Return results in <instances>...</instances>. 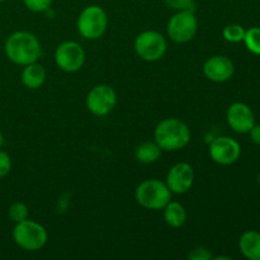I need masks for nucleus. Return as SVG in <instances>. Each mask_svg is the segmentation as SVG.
<instances>
[{
	"mask_svg": "<svg viewBox=\"0 0 260 260\" xmlns=\"http://www.w3.org/2000/svg\"><path fill=\"white\" fill-rule=\"evenodd\" d=\"M208 152L216 164L226 167L238 161L241 155V146L236 140L229 136H221L211 142Z\"/></svg>",
	"mask_w": 260,
	"mask_h": 260,
	"instance_id": "9d476101",
	"label": "nucleus"
},
{
	"mask_svg": "<svg viewBox=\"0 0 260 260\" xmlns=\"http://www.w3.org/2000/svg\"><path fill=\"white\" fill-rule=\"evenodd\" d=\"M79 33L85 40H98L108 27V15L99 5H89L81 10L76 22Z\"/></svg>",
	"mask_w": 260,
	"mask_h": 260,
	"instance_id": "39448f33",
	"label": "nucleus"
},
{
	"mask_svg": "<svg viewBox=\"0 0 260 260\" xmlns=\"http://www.w3.org/2000/svg\"><path fill=\"white\" fill-rule=\"evenodd\" d=\"M29 216V211L25 203L23 202H14L10 205L9 207V217L14 223L22 222V221L27 220Z\"/></svg>",
	"mask_w": 260,
	"mask_h": 260,
	"instance_id": "aec40b11",
	"label": "nucleus"
},
{
	"mask_svg": "<svg viewBox=\"0 0 260 260\" xmlns=\"http://www.w3.org/2000/svg\"><path fill=\"white\" fill-rule=\"evenodd\" d=\"M55 62L57 68L65 73H76L85 63V51L80 43L65 41L56 48Z\"/></svg>",
	"mask_w": 260,
	"mask_h": 260,
	"instance_id": "6e6552de",
	"label": "nucleus"
},
{
	"mask_svg": "<svg viewBox=\"0 0 260 260\" xmlns=\"http://www.w3.org/2000/svg\"><path fill=\"white\" fill-rule=\"evenodd\" d=\"M25 8L33 13H45L50 9L52 0H23Z\"/></svg>",
	"mask_w": 260,
	"mask_h": 260,
	"instance_id": "412c9836",
	"label": "nucleus"
},
{
	"mask_svg": "<svg viewBox=\"0 0 260 260\" xmlns=\"http://www.w3.org/2000/svg\"><path fill=\"white\" fill-rule=\"evenodd\" d=\"M154 139L164 151H178L190 142V129L180 119L165 118L155 127Z\"/></svg>",
	"mask_w": 260,
	"mask_h": 260,
	"instance_id": "f03ea898",
	"label": "nucleus"
},
{
	"mask_svg": "<svg viewBox=\"0 0 260 260\" xmlns=\"http://www.w3.org/2000/svg\"><path fill=\"white\" fill-rule=\"evenodd\" d=\"M161 151L162 150L155 141H145L136 147L135 156L142 164H152L160 159Z\"/></svg>",
	"mask_w": 260,
	"mask_h": 260,
	"instance_id": "f3484780",
	"label": "nucleus"
},
{
	"mask_svg": "<svg viewBox=\"0 0 260 260\" xmlns=\"http://www.w3.org/2000/svg\"><path fill=\"white\" fill-rule=\"evenodd\" d=\"M164 2L168 8L177 10V12H180V10H192V12H194L196 9L194 0H164Z\"/></svg>",
	"mask_w": 260,
	"mask_h": 260,
	"instance_id": "4be33fe9",
	"label": "nucleus"
},
{
	"mask_svg": "<svg viewBox=\"0 0 260 260\" xmlns=\"http://www.w3.org/2000/svg\"><path fill=\"white\" fill-rule=\"evenodd\" d=\"M258 182H259V185H260V172H259V174H258Z\"/></svg>",
	"mask_w": 260,
	"mask_h": 260,
	"instance_id": "bb28decb",
	"label": "nucleus"
},
{
	"mask_svg": "<svg viewBox=\"0 0 260 260\" xmlns=\"http://www.w3.org/2000/svg\"><path fill=\"white\" fill-rule=\"evenodd\" d=\"M235 66L229 57L222 55H216L208 58L203 65V74L206 78L215 83L228 81L234 75Z\"/></svg>",
	"mask_w": 260,
	"mask_h": 260,
	"instance_id": "ddd939ff",
	"label": "nucleus"
},
{
	"mask_svg": "<svg viewBox=\"0 0 260 260\" xmlns=\"http://www.w3.org/2000/svg\"><path fill=\"white\" fill-rule=\"evenodd\" d=\"M241 254L249 260H260V233L248 230L241 235L239 240Z\"/></svg>",
	"mask_w": 260,
	"mask_h": 260,
	"instance_id": "4468645a",
	"label": "nucleus"
},
{
	"mask_svg": "<svg viewBox=\"0 0 260 260\" xmlns=\"http://www.w3.org/2000/svg\"><path fill=\"white\" fill-rule=\"evenodd\" d=\"M13 240L23 250L37 251L47 244L48 234L41 223L27 218L15 223L13 229Z\"/></svg>",
	"mask_w": 260,
	"mask_h": 260,
	"instance_id": "20e7f679",
	"label": "nucleus"
},
{
	"mask_svg": "<svg viewBox=\"0 0 260 260\" xmlns=\"http://www.w3.org/2000/svg\"><path fill=\"white\" fill-rule=\"evenodd\" d=\"M135 51L137 56L147 62H155L167 53V40L156 30H144L135 40Z\"/></svg>",
	"mask_w": 260,
	"mask_h": 260,
	"instance_id": "423d86ee",
	"label": "nucleus"
},
{
	"mask_svg": "<svg viewBox=\"0 0 260 260\" xmlns=\"http://www.w3.org/2000/svg\"><path fill=\"white\" fill-rule=\"evenodd\" d=\"M168 36L175 43H187L194 38L198 30V20L192 10L177 12L168 22Z\"/></svg>",
	"mask_w": 260,
	"mask_h": 260,
	"instance_id": "0eeeda50",
	"label": "nucleus"
},
{
	"mask_svg": "<svg viewBox=\"0 0 260 260\" xmlns=\"http://www.w3.org/2000/svg\"><path fill=\"white\" fill-rule=\"evenodd\" d=\"M222 36L228 42H243L244 36H245V29H244L240 24H228L223 28Z\"/></svg>",
	"mask_w": 260,
	"mask_h": 260,
	"instance_id": "6ab92c4d",
	"label": "nucleus"
},
{
	"mask_svg": "<svg viewBox=\"0 0 260 260\" xmlns=\"http://www.w3.org/2000/svg\"><path fill=\"white\" fill-rule=\"evenodd\" d=\"M244 43H245L246 48H248L251 53L260 56V28L253 27L249 28L248 30H245Z\"/></svg>",
	"mask_w": 260,
	"mask_h": 260,
	"instance_id": "a211bd4d",
	"label": "nucleus"
},
{
	"mask_svg": "<svg viewBox=\"0 0 260 260\" xmlns=\"http://www.w3.org/2000/svg\"><path fill=\"white\" fill-rule=\"evenodd\" d=\"M12 170V159L7 151L0 149V179L5 178Z\"/></svg>",
	"mask_w": 260,
	"mask_h": 260,
	"instance_id": "b1692460",
	"label": "nucleus"
},
{
	"mask_svg": "<svg viewBox=\"0 0 260 260\" xmlns=\"http://www.w3.org/2000/svg\"><path fill=\"white\" fill-rule=\"evenodd\" d=\"M188 259L190 260H211L213 259L212 251L205 246H197L188 254Z\"/></svg>",
	"mask_w": 260,
	"mask_h": 260,
	"instance_id": "5701e85b",
	"label": "nucleus"
},
{
	"mask_svg": "<svg viewBox=\"0 0 260 260\" xmlns=\"http://www.w3.org/2000/svg\"><path fill=\"white\" fill-rule=\"evenodd\" d=\"M137 203L151 211L162 210L172 201V190L159 179H146L139 184L135 193Z\"/></svg>",
	"mask_w": 260,
	"mask_h": 260,
	"instance_id": "7ed1b4c3",
	"label": "nucleus"
},
{
	"mask_svg": "<svg viewBox=\"0 0 260 260\" xmlns=\"http://www.w3.org/2000/svg\"><path fill=\"white\" fill-rule=\"evenodd\" d=\"M3 145H4V135H3L2 129H0V149L3 147Z\"/></svg>",
	"mask_w": 260,
	"mask_h": 260,
	"instance_id": "a878e982",
	"label": "nucleus"
},
{
	"mask_svg": "<svg viewBox=\"0 0 260 260\" xmlns=\"http://www.w3.org/2000/svg\"><path fill=\"white\" fill-rule=\"evenodd\" d=\"M46 70L41 63L33 62L29 65H25L22 71V83L25 88L28 89H35L41 88L46 81Z\"/></svg>",
	"mask_w": 260,
	"mask_h": 260,
	"instance_id": "2eb2a0df",
	"label": "nucleus"
},
{
	"mask_svg": "<svg viewBox=\"0 0 260 260\" xmlns=\"http://www.w3.org/2000/svg\"><path fill=\"white\" fill-rule=\"evenodd\" d=\"M228 123L236 134H248L255 124V117L250 107L245 103H234L226 112Z\"/></svg>",
	"mask_w": 260,
	"mask_h": 260,
	"instance_id": "f8f14e48",
	"label": "nucleus"
},
{
	"mask_svg": "<svg viewBox=\"0 0 260 260\" xmlns=\"http://www.w3.org/2000/svg\"><path fill=\"white\" fill-rule=\"evenodd\" d=\"M194 170L188 162H178L173 165L167 175L168 188L175 194H184L189 192L194 183Z\"/></svg>",
	"mask_w": 260,
	"mask_h": 260,
	"instance_id": "9b49d317",
	"label": "nucleus"
},
{
	"mask_svg": "<svg viewBox=\"0 0 260 260\" xmlns=\"http://www.w3.org/2000/svg\"><path fill=\"white\" fill-rule=\"evenodd\" d=\"M249 134H250L251 141L260 146V124H254L253 128L249 131Z\"/></svg>",
	"mask_w": 260,
	"mask_h": 260,
	"instance_id": "393cba45",
	"label": "nucleus"
},
{
	"mask_svg": "<svg viewBox=\"0 0 260 260\" xmlns=\"http://www.w3.org/2000/svg\"><path fill=\"white\" fill-rule=\"evenodd\" d=\"M85 103L88 111L94 116H107L117 104L116 90L107 84H99L89 91Z\"/></svg>",
	"mask_w": 260,
	"mask_h": 260,
	"instance_id": "1a4fd4ad",
	"label": "nucleus"
},
{
	"mask_svg": "<svg viewBox=\"0 0 260 260\" xmlns=\"http://www.w3.org/2000/svg\"><path fill=\"white\" fill-rule=\"evenodd\" d=\"M164 220L168 226L173 229H179L187 221V211L184 206L175 201H170L164 208Z\"/></svg>",
	"mask_w": 260,
	"mask_h": 260,
	"instance_id": "dca6fc26",
	"label": "nucleus"
},
{
	"mask_svg": "<svg viewBox=\"0 0 260 260\" xmlns=\"http://www.w3.org/2000/svg\"><path fill=\"white\" fill-rule=\"evenodd\" d=\"M3 2H5V0H0V3H3Z\"/></svg>",
	"mask_w": 260,
	"mask_h": 260,
	"instance_id": "cd10ccee",
	"label": "nucleus"
},
{
	"mask_svg": "<svg viewBox=\"0 0 260 260\" xmlns=\"http://www.w3.org/2000/svg\"><path fill=\"white\" fill-rule=\"evenodd\" d=\"M7 57L19 66L37 62L42 53V47L33 33L27 30H17L7 38L4 45Z\"/></svg>",
	"mask_w": 260,
	"mask_h": 260,
	"instance_id": "f257e3e1",
	"label": "nucleus"
}]
</instances>
